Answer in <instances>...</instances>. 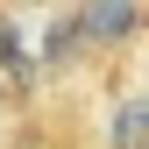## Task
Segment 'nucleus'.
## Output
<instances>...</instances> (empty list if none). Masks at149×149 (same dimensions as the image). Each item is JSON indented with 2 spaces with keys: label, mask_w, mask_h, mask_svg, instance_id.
Instances as JSON below:
<instances>
[{
  "label": "nucleus",
  "mask_w": 149,
  "mask_h": 149,
  "mask_svg": "<svg viewBox=\"0 0 149 149\" xmlns=\"http://www.w3.org/2000/svg\"><path fill=\"white\" fill-rule=\"evenodd\" d=\"M142 14L135 7H85V14H71V36H128Z\"/></svg>",
  "instance_id": "nucleus-1"
},
{
  "label": "nucleus",
  "mask_w": 149,
  "mask_h": 149,
  "mask_svg": "<svg viewBox=\"0 0 149 149\" xmlns=\"http://www.w3.org/2000/svg\"><path fill=\"white\" fill-rule=\"evenodd\" d=\"M114 135H121V149L142 142V107H121V128H114Z\"/></svg>",
  "instance_id": "nucleus-3"
},
{
  "label": "nucleus",
  "mask_w": 149,
  "mask_h": 149,
  "mask_svg": "<svg viewBox=\"0 0 149 149\" xmlns=\"http://www.w3.org/2000/svg\"><path fill=\"white\" fill-rule=\"evenodd\" d=\"M0 71H7L14 85H29V57H22V36H14L7 22H0Z\"/></svg>",
  "instance_id": "nucleus-2"
}]
</instances>
